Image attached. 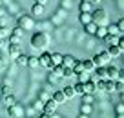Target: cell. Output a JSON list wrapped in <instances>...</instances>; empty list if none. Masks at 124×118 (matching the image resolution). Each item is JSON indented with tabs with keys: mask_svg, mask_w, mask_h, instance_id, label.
Here are the masks:
<instances>
[{
	"mask_svg": "<svg viewBox=\"0 0 124 118\" xmlns=\"http://www.w3.org/2000/svg\"><path fill=\"white\" fill-rule=\"evenodd\" d=\"M47 42H49V38H47L46 33H35L31 36V46L35 47V49H44V47H47Z\"/></svg>",
	"mask_w": 124,
	"mask_h": 118,
	"instance_id": "obj_1",
	"label": "cell"
},
{
	"mask_svg": "<svg viewBox=\"0 0 124 118\" xmlns=\"http://www.w3.org/2000/svg\"><path fill=\"white\" fill-rule=\"evenodd\" d=\"M91 60H93V64H95V67H104V65H108L109 62H111V56H109L108 51H101V53H97Z\"/></svg>",
	"mask_w": 124,
	"mask_h": 118,
	"instance_id": "obj_2",
	"label": "cell"
},
{
	"mask_svg": "<svg viewBox=\"0 0 124 118\" xmlns=\"http://www.w3.org/2000/svg\"><path fill=\"white\" fill-rule=\"evenodd\" d=\"M18 27H22V29L29 31L35 27V16L33 15H22L18 16Z\"/></svg>",
	"mask_w": 124,
	"mask_h": 118,
	"instance_id": "obj_3",
	"label": "cell"
},
{
	"mask_svg": "<svg viewBox=\"0 0 124 118\" xmlns=\"http://www.w3.org/2000/svg\"><path fill=\"white\" fill-rule=\"evenodd\" d=\"M91 18H93V22L97 24V26H101V24L106 22V18H108V13H106L104 9H97V11H93Z\"/></svg>",
	"mask_w": 124,
	"mask_h": 118,
	"instance_id": "obj_4",
	"label": "cell"
},
{
	"mask_svg": "<svg viewBox=\"0 0 124 118\" xmlns=\"http://www.w3.org/2000/svg\"><path fill=\"white\" fill-rule=\"evenodd\" d=\"M40 67H47V69H53V62H51V53H47V51H44L42 55H40Z\"/></svg>",
	"mask_w": 124,
	"mask_h": 118,
	"instance_id": "obj_5",
	"label": "cell"
},
{
	"mask_svg": "<svg viewBox=\"0 0 124 118\" xmlns=\"http://www.w3.org/2000/svg\"><path fill=\"white\" fill-rule=\"evenodd\" d=\"M57 105H58V104L55 102L53 98H51L49 102H46V104L42 105V113H44V114H49V116H51V114H53L55 111H57Z\"/></svg>",
	"mask_w": 124,
	"mask_h": 118,
	"instance_id": "obj_6",
	"label": "cell"
},
{
	"mask_svg": "<svg viewBox=\"0 0 124 118\" xmlns=\"http://www.w3.org/2000/svg\"><path fill=\"white\" fill-rule=\"evenodd\" d=\"M108 78V73H106V65L104 67H95V75H93V78L91 80H106Z\"/></svg>",
	"mask_w": 124,
	"mask_h": 118,
	"instance_id": "obj_7",
	"label": "cell"
},
{
	"mask_svg": "<svg viewBox=\"0 0 124 118\" xmlns=\"http://www.w3.org/2000/svg\"><path fill=\"white\" fill-rule=\"evenodd\" d=\"M106 73H108L109 80H119V69H117L115 65L108 64V65H106Z\"/></svg>",
	"mask_w": 124,
	"mask_h": 118,
	"instance_id": "obj_8",
	"label": "cell"
},
{
	"mask_svg": "<svg viewBox=\"0 0 124 118\" xmlns=\"http://www.w3.org/2000/svg\"><path fill=\"white\" fill-rule=\"evenodd\" d=\"M8 114H9L11 118H20V114H22V107H20L18 104L9 105V107H8Z\"/></svg>",
	"mask_w": 124,
	"mask_h": 118,
	"instance_id": "obj_9",
	"label": "cell"
},
{
	"mask_svg": "<svg viewBox=\"0 0 124 118\" xmlns=\"http://www.w3.org/2000/svg\"><path fill=\"white\" fill-rule=\"evenodd\" d=\"M77 60L78 58H75L73 55H62V65H64V67H73Z\"/></svg>",
	"mask_w": 124,
	"mask_h": 118,
	"instance_id": "obj_10",
	"label": "cell"
},
{
	"mask_svg": "<svg viewBox=\"0 0 124 118\" xmlns=\"http://www.w3.org/2000/svg\"><path fill=\"white\" fill-rule=\"evenodd\" d=\"M8 55L11 56V60H15V58L20 55V47H18V44H11V46L8 47Z\"/></svg>",
	"mask_w": 124,
	"mask_h": 118,
	"instance_id": "obj_11",
	"label": "cell"
},
{
	"mask_svg": "<svg viewBox=\"0 0 124 118\" xmlns=\"http://www.w3.org/2000/svg\"><path fill=\"white\" fill-rule=\"evenodd\" d=\"M84 87H86V93H89V95H93V93L97 91V82L89 78V80H88V82H86V84H84Z\"/></svg>",
	"mask_w": 124,
	"mask_h": 118,
	"instance_id": "obj_12",
	"label": "cell"
},
{
	"mask_svg": "<svg viewBox=\"0 0 124 118\" xmlns=\"http://www.w3.org/2000/svg\"><path fill=\"white\" fill-rule=\"evenodd\" d=\"M42 13H44V6L33 4V7H31V15H33V16H42Z\"/></svg>",
	"mask_w": 124,
	"mask_h": 118,
	"instance_id": "obj_13",
	"label": "cell"
},
{
	"mask_svg": "<svg viewBox=\"0 0 124 118\" xmlns=\"http://www.w3.org/2000/svg\"><path fill=\"white\" fill-rule=\"evenodd\" d=\"M78 20H80V24H82V26H86V24L93 22L91 13H80V15H78Z\"/></svg>",
	"mask_w": 124,
	"mask_h": 118,
	"instance_id": "obj_14",
	"label": "cell"
},
{
	"mask_svg": "<svg viewBox=\"0 0 124 118\" xmlns=\"http://www.w3.org/2000/svg\"><path fill=\"white\" fill-rule=\"evenodd\" d=\"M27 65H29L31 69H39V67H40V58H39V56H29Z\"/></svg>",
	"mask_w": 124,
	"mask_h": 118,
	"instance_id": "obj_15",
	"label": "cell"
},
{
	"mask_svg": "<svg viewBox=\"0 0 124 118\" xmlns=\"http://www.w3.org/2000/svg\"><path fill=\"white\" fill-rule=\"evenodd\" d=\"M2 102L6 104V107H9V105H15L16 100H15V96H13V93H11V95H4L2 96Z\"/></svg>",
	"mask_w": 124,
	"mask_h": 118,
	"instance_id": "obj_16",
	"label": "cell"
},
{
	"mask_svg": "<svg viewBox=\"0 0 124 118\" xmlns=\"http://www.w3.org/2000/svg\"><path fill=\"white\" fill-rule=\"evenodd\" d=\"M106 51L109 53V56H111V58L120 55V49H119V46H117V44H115V46H108V49H106Z\"/></svg>",
	"mask_w": 124,
	"mask_h": 118,
	"instance_id": "obj_17",
	"label": "cell"
},
{
	"mask_svg": "<svg viewBox=\"0 0 124 118\" xmlns=\"http://www.w3.org/2000/svg\"><path fill=\"white\" fill-rule=\"evenodd\" d=\"M51 62H53V67L55 65H62V55L60 53H51Z\"/></svg>",
	"mask_w": 124,
	"mask_h": 118,
	"instance_id": "obj_18",
	"label": "cell"
},
{
	"mask_svg": "<svg viewBox=\"0 0 124 118\" xmlns=\"http://www.w3.org/2000/svg\"><path fill=\"white\" fill-rule=\"evenodd\" d=\"M102 40H104V44H108V46H115L119 38H117V36H113V35H109V33H108V35H106L104 38H102Z\"/></svg>",
	"mask_w": 124,
	"mask_h": 118,
	"instance_id": "obj_19",
	"label": "cell"
},
{
	"mask_svg": "<svg viewBox=\"0 0 124 118\" xmlns=\"http://www.w3.org/2000/svg\"><path fill=\"white\" fill-rule=\"evenodd\" d=\"M62 93H64V96H66V98H73V96H75V89H73V85H66V87L62 89Z\"/></svg>",
	"mask_w": 124,
	"mask_h": 118,
	"instance_id": "obj_20",
	"label": "cell"
},
{
	"mask_svg": "<svg viewBox=\"0 0 124 118\" xmlns=\"http://www.w3.org/2000/svg\"><path fill=\"white\" fill-rule=\"evenodd\" d=\"M73 89H75V95H84L86 93V87H84V84H82V82H77V84L73 85Z\"/></svg>",
	"mask_w": 124,
	"mask_h": 118,
	"instance_id": "obj_21",
	"label": "cell"
},
{
	"mask_svg": "<svg viewBox=\"0 0 124 118\" xmlns=\"http://www.w3.org/2000/svg\"><path fill=\"white\" fill-rule=\"evenodd\" d=\"M27 60H29V56H27V55H22V53L15 58V62H16L18 65H27Z\"/></svg>",
	"mask_w": 124,
	"mask_h": 118,
	"instance_id": "obj_22",
	"label": "cell"
},
{
	"mask_svg": "<svg viewBox=\"0 0 124 118\" xmlns=\"http://www.w3.org/2000/svg\"><path fill=\"white\" fill-rule=\"evenodd\" d=\"M53 100H55L57 104H62L64 100H66V96H64V93H62V91H55V93H53Z\"/></svg>",
	"mask_w": 124,
	"mask_h": 118,
	"instance_id": "obj_23",
	"label": "cell"
},
{
	"mask_svg": "<svg viewBox=\"0 0 124 118\" xmlns=\"http://www.w3.org/2000/svg\"><path fill=\"white\" fill-rule=\"evenodd\" d=\"M82 65H84V71H88V73H91L93 69H95L93 60H82Z\"/></svg>",
	"mask_w": 124,
	"mask_h": 118,
	"instance_id": "obj_24",
	"label": "cell"
},
{
	"mask_svg": "<svg viewBox=\"0 0 124 118\" xmlns=\"http://www.w3.org/2000/svg\"><path fill=\"white\" fill-rule=\"evenodd\" d=\"M84 29H86V33L95 35V31H97V24H95V22H89V24H86V26H84Z\"/></svg>",
	"mask_w": 124,
	"mask_h": 118,
	"instance_id": "obj_25",
	"label": "cell"
},
{
	"mask_svg": "<svg viewBox=\"0 0 124 118\" xmlns=\"http://www.w3.org/2000/svg\"><path fill=\"white\" fill-rule=\"evenodd\" d=\"M106 29H108V33H109V35H113V36H117V35L120 33V31H119V26H117V24H109Z\"/></svg>",
	"mask_w": 124,
	"mask_h": 118,
	"instance_id": "obj_26",
	"label": "cell"
},
{
	"mask_svg": "<svg viewBox=\"0 0 124 118\" xmlns=\"http://www.w3.org/2000/svg\"><path fill=\"white\" fill-rule=\"evenodd\" d=\"M77 76H78V82H82V84H86V82L89 80V73H88V71H80V73H77Z\"/></svg>",
	"mask_w": 124,
	"mask_h": 118,
	"instance_id": "obj_27",
	"label": "cell"
},
{
	"mask_svg": "<svg viewBox=\"0 0 124 118\" xmlns=\"http://www.w3.org/2000/svg\"><path fill=\"white\" fill-rule=\"evenodd\" d=\"M78 9H80V13H89L91 11V2H80Z\"/></svg>",
	"mask_w": 124,
	"mask_h": 118,
	"instance_id": "obj_28",
	"label": "cell"
},
{
	"mask_svg": "<svg viewBox=\"0 0 124 118\" xmlns=\"http://www.w3.org/2000/svg\"><path fill=\"white\" fill-rule=\"evenodd\" d=\"M106 35H108V29H106V27H102V26H97V31H95V36H99V38H104Z\"/></svg>",
	"mask_w": 124,
	"mask_h": 118,
	"instance_id": "obj_29",
	"label": "cell"
},
{
	"mask_svg": "<svg viewBox=\"0 0 124 118\" xmlns=\"http://www.w3.org/2000/svg\"><path fill=\"white\" fill-rule=\"evenodd\" d=\"M113 82L115 80H109V78L106 80V89H104L106 93H115V84H113Z\"/></svg>",
	"mask_w": 124,
	"mask_h": 118,
	"instance_id": "obj_30",
	"label": "cell"
},
{
	"mask_svg": "<svg viewBox=\"0 0 124 118\" xmlns=\"http://www.w3.org/2000/svg\"><path fill=\"white\" fill-rule=\"evenodd\" d=\"M113 84H115V93H122L124 91V82L122 80H115Z\"/></svg>",
	"mask_w": 124,
	"mask_h": 118,
	"instance_id": "obj_31",
	"label": "cell"
},
{
	"mask_svg": "<svg viewBox=\"0 0 124 118\" xmlns=\"http://www.w3.org/2000/svg\"><path fill=\"white\" fill-rule=\"evenodd\" d=\"M73 75H75V73H73L71 67H64V71H62V76H64V78H71Z\"/></svg>",
	"mask_w": 124,
	"mask_h": 118,
	"instance_id": "obj_32",
	"label": "cell"
},
{
	"mask_svg": "<svg viewBox=\"0 0 124 118\" xmlns=\"http://www.w3.org/2000/svg\"><path fill=\"white\" fill-rule=\"evenodd\" d=\"M82 104H93V96L89 93H84L82 95Z\"/></svg>",
	"mask_w": 124,
	"mask_h": 118,
	"instance_id": "obj_33",
	"label": "cell"
},
{
	"mask_svg": "<svg viewBox=\"0 0 124 118\" xmlns=\"http://www.w3.org/2000/svg\"><path fill=\"white\" fill-rule=\"evenodd\" d=\"M89 111H91V105H89V104H82L80 105V113L82 114H89Z\"/></svg>",
	"mask_w": 124,
	"mask_h": 118,
	"instance_id": "obj_34",
	"label": "cell"
},
{
	"mask_svg": "<svg viewBox=\"0 0 124 118\" xmlns=\"http://www.w3.org/2000/svg\"><path fill=\"white\" fill-rule=\"evenodd\" d=\"M108 80V78H106ZM106 80H97V91H104L106 89Z\"/></svg>",
	"mask_w": 124,
	"mask_h": 118,
	"instance_id": "obj_35",
	"label": "cell"
},
{
	"mask_svg": "<svg viewBox=\"0 0 124 118\" xmlns=\"http://www.w3.org/2000/svg\"><path fill=\"white\" fill-rule=\"evenodd\" d=\"M11 35V31L8 29V27H0V38H6V36H9Z\"/></svg>",
	"mask_w": 124,
	"mask_h": 118,
	"instance_id": "obj_36",
	"label": "cell"
},
{
	"mask_svg": "<svg viewBox=\"0 0 124 118\" xmlns=\"http://www.w3.org/2000/svg\"><path fill=\"white\" fill-rule=\"evenodd\" d=\"M62 71H64V65H55V67H53V75L62 76Z\"/></svg>",
	"mask_w": 124,
	"mask_h": 118,
	"instance_id": "obj_37",
	"label": "cell"
},
{
	"mask_svg": "<svg viewBox=\"0 0 124 118\" xmlns=\"http://www.w3.org/2000/svg\"><path fill=\"white\" fill-rule=\"evenodd\" d=\"M117 46H119V49H120V53H124V36H120L119 40H117Z\"/></svg>",
	"mask_w": 124,
	"mask_h": 118,
	"instance_id": "obj_38",
	"label": "cell"
},
{
	"mask_svg": "<svg viewBox=\"0 0 124 118\" xmlns=\"http://www.w3.org/2000/svg\"><path fill=\"white\" fill-rule=\"evenodd\" d=\"M4 95H11V87H9V85H4V87H2V96Z\"/></svg>",
	"mask_w": 124,
	"mask_h": 118,
	"instance_id": "obj_39",
	"label": "cell"
},
{
	"mask_svg": "<svg viewBox=\"0 0 124 118\" xmlns=\"http://www.w3.org/2000/svg\"><path fill=\"white\" fill-rule=\"evenodd\" d=\"M117 26H119V31H120V33H124V18H120L119 22H117Z\"/></svg>",
	"mask_w": 124,
	"mask_h": 118,
	"instance_id": "obj_40",
	"label": "cell"
},
{
	"mask_svg": "<svg viewBox=\"0 0 124 118\" xmlns=\"http://www.w3.org/2000/svg\"><path fill=\"white\" fill-rule=\"evenodd\" d=\"M117 113H119V114H124V104H122V105H119V107H117Z\"/></svg>",
	"mask_w": 124,
	"mask_h": 118,
	"instance_id": "obj_41",
	"label": "cell"
},
{
	"mask_svg": "<svg viewBox=\"0 0 124 118\" xmlns=\"http://www.w3.org/2000/svg\"><path fill=\"white\" fill-rule=\"evenodd\" d=\"M119 80H122V82H124V69H122V71L119 69Z\"/></svg>",
	"mask_w": 124,
	"mask_h": 118,
	"instance_id": "obj_42",
	"label": "cell"
},
{
	"mask_svg": "<svg viewBox=\"0 0 124 118\" xmlns=\"http://www.w3.org/2000/svg\"><path fill=\"white\" fill-rule=\"evenodd\" d=\"M35 4H40V6H46L47 0H35Z\"/></svg>",
	"mask_w": 124,
	"mask_h": 118,
	"instance_id": "obj_43",
	"label": "cell"
},
{
	"mask_svg": "<svg viewBox=\"0 0 124 118\" xmlns=\"http://www.w3.org/2000/svg\"><path fill=\"white\" fill-rule=\"evenodd\" d=\"M49 118H62V116H60V114H57V113H53V114H51Z\"/></svg>",
	"mask_w": 124,
	"mask_h": 118,
	"instance_id": "obj_44",
	"label": "cell"
},
{
	"mask_svg": "<svg viewBox=\"0 0 124 118\" xmlns=\"http://www.w3.org/2000/svg\"><path fill=\"white\" fill-rule=\"evenodd\" d=\"M78 118H88V114H82L80 113V114H78Z\"/></svg>",
	"mask_w": 124,
	"mask_h": 118,
	"instance_id": "obj_45",
	"label": "cell"
},
{
	"mask_svg": "<svg viewBox=\"0 0 124 118\" xmlns=\"http://www.w3.org/2000/svg\"><path fill=\"white\" fill-rule=\"evenodd\" d=\"M40 118H49V114H44L42 113V114H40Z\"/></svg>",
	"mask_w": 124,
	"mask_h": 118,
	"instance_id": "obj_46",
	"label": "cell"
},
{
	"mask_svg": "<svg viewBox=\"0 0 124 118\" xmlns=\"http://www.w3.org/2000/svg\"><path fill=\"white\" fill-rule=\"evenodd\" d=\"M117 118H124V114H119V116H117Z\"/></svg>",
	"mask_w": 124,
	"mask_h": 118,
	"instance_id": "obj_47",
	"label": "cell"
},
{
	"mask_svg": "<svg viewBox=\"0 0 124 118\" xmlns=\"http://www.w3.org/2000/svg\"><path fill=\"white\" fill-rule=\"evenodd\" d=\"M80 2H91V0H80Z\"/></svg>",
	"mask_w": 124,
	"mask_h": 118,
	"instance_id": "obj_48",
	"label": "cell"
},
{
	"mask_svg": "<svg viewBox=\"0 0 124 118\" xmlns=\"http://www.w3.org/2000/svg\"><path fill=\"white\" fill-rule=\"evenodd\" d=\"M91 2H101V0H91Z\"/></svg>",
	"mask_w": 124,
	"mask_h": 118,
	"instance_id": "obj_49",
	"label": "cell"
},
{
	"mask_svg": "<svg viewBox=\"0 0 124 118\" xmlns=\"http://www.w3.org/2000/svg\"><path fill=\"white\" fill-rule=\"evenodd\" d=\"M0 46H2V38H0Z\"/></svg>",
	"mask_w": 124,
	"mask_h": 118,
	"instance_id": "obj_50",
	"label": "cell"
}]
</instances>
